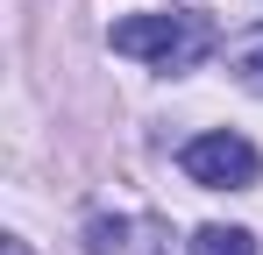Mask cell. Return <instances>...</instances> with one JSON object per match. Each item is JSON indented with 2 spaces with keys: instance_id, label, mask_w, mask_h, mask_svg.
Instances as JSON below:
<instances>
[{
  "instance_id": "obj_1",
  "label": "cell",
  "mask_w": 263,
  "mask_h": 255,
  "mask_svg": "<svg viewBox=\"0 0 263 255\" xmlns=\"http://www.w3.org/2000/svg\"><path fill=\"white\" fill-rule=\"evenodd\" d=\"M114 50L157 64V71H192L199 57H214V22L192 14V7H171V14H128V22H114Z\"/></svg>"
},
{
  "instance_id": "obj_2",
  "label": "cell",
  "mask_w": 263,
  "mask_h": 255,
  "mask_svg": "<svg viewBox=\"0 0 263 255\" xmlns=\"http://www.w3.org/2000/svg\"><path fill=\"white\" fill-rule=\"evenodd\" d=\"M178 163H185L192 184H206V192H249V184H256V170H263V156L242 142V135H228V128H220V135H192Z\"/></svg>"
},
{
  "instance_id": "obj_3",
  "label": "cell",
  "mask_w": 263,
  "mask_h": 255,
  "mask_svg": "<svg viewBox=\"0 0 263 255\" xmlns=\"http://www.w3.org/2000/svg\"><path fill=\"white\" fill-rule=\"evenodd\" d=\"M192 255H256V241H249V227H199Z\"/></svg>"
},
{
  "instance_id": "obj_4",
  "label": "cell",
  "mask_w": 263,
  "mask_h": 255,
  "mask_svg": "<svg viewBox=\"0 0 263 255\" xmlns=\"http://www.w3.org/2000/svg\"><path fill=\"white\" fill-rule=\"evenodd\" d=\"M228 64H235V78L263 85V22L249 29V36H235V42H228Z\"/></svg>"
},
{
  "instance_id": "obj_5",
  "label": "cell",
  "mask_w": 263,
  "mask_h": 255,
  "mask_svg": "<svg viewBox=\"0 0 263 255\" xmlns=\"http://www.w3.org/2000/svg\"><path fill=\"white\" fill-rule=\"evenodd\" d=\"M121 234H128L121 220H92V227H86V248H92V255H107V248H121Z\"/></svg>"
},
{
  "instance_id": "obj_6",
  "label": "cell",
  "mask_w": 263,
  "mask_h": 255,
  "mask_svg": "<svg viewBox=\"0 0 263 255\" xmlns=\"http://www.w3.org/2000/svg\"><path fill=\"white\" fill-rule=\"evenodd\" d=\"M0 255H29V248H22V241H0Z\"/></svg>"
}]
</instances>
